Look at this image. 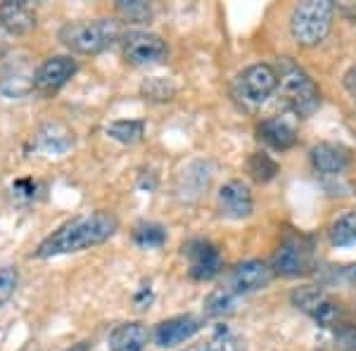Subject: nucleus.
Masks as SVG:
<instances>
[{
  "label": "nucleus",
  "mask_w": 356,
  "mask_h": 351,
  "mask_svg": "<svg viewBox=\"0 0 356 351\" xmlns=\"http://www.w3.org/2000/svg\"><path fill=\"white\" fill-rule=\"evenodd\" d=\"M119 221L110 211H90V214L76 216L72 221L62 223L53 230L41 245L36 247L38 259H50L72 252H83L95 245H102L117 233Z\"/></svg>",
  "instance_id": "f257e3e1"
},
{
  "label": "nucleus",
  "mask_w": 356,
  "mask_h": 351,
  "mask_svg": "<svg viewBox=\"0 0 356 351\" xmlns=\"http://www.w3.org/2000/svg\"><path fill=\"white\" fill-rule=\"evenodd\" d=\"M122 38V24L117 19H90L69 22L60 28V41L72 53L97 55L112 48Z\"/></svg>",
  "instance_id": "f03ea898"
},
{
  "label": "nucleus",
  "mask_w": 356,
  "mask_h": 351,
  "mask_svg": "<svg viewBox=\"0 0 356 351\" xmlns=\"http://www.w3.org/2000/svg\"><path fill=\"white\" fill-rule=\"evenodd\" d=\"M280 95H283L285 105L292 109L300 119H307L318 109L321 105V90L318 85L312 81L302 67H297L290 57L280 60V74H278Z\"/></svg>",
  "instance_id": "7ed1b4c3"
},
{
  "label": "nucleus",
  "mask_w": 356,
  "mask_h": 351,
  "mask_svg": "<svg viewBox=\"0 0 356 351\" xmlns=\"http://www.w3.org/2000/svg\"><path fill=\"white\" fill-rule=\"evenodd\" d=\"M332 15H335V5L330 0H307L300 3L292 10L290 17V31L295 41L300 45H318L328 36L332 26Z\"/></svg>",
  "instance_id": "20e7f679"
},
{
  "label": "nucleus",
  "mask_w": 356,
  "mask_h": 351,
  "mask_svg": "<svg viewBox=\"0 0 356 351\" xmlns=\"http://www.w3.org/2000/svg\"><path fill=\"white\" fill-rule=\"evenodd\" d=\"M314 268V240L309 235H288L271 259V270L278 275H304Z\"/></svg>",
  "instance_id": "39448f33"
},
{
  "label": "nucleus",
  "mask_w": 356,
  "mask_h": 351,
  "mask_svg": "<svg viewBox=\"0 0 356 351\" xmlns=\"http://www.w3.org/2000/svg\"><path fill=\"white\" fill-rule=\"evenodd\" d=\"M278 88V72L271 65L247 67L235 81V95L247 107H259Z\"/></svg>",
  "instance_id": "423d86ee"
},
{
  "label": "nucleus",
  "mask_w": 356,
  "mask_h": 351,
  "mask_svg": "<svg viewBox=\"0 0 356 351\" xmlns=\"http://www.w3.org/2000/svg\"><path fill=\"white\" fill-rule=\"evenodd\" d=\"M292 304L307 316H312L321 327H337L344 323L340 304L318 287H297L292 292Z\"/></svg>",
  "instance_id": "0eeeda50"
},
{
  "label": "nucleus",
  "mask_w": 356,
  "mask_h": 351,
  "mask_svg": "<svg viewBox=\"0 0 356 351\" xmlns=\"http://www.w3.org/2000/svg\"><path fill=\"white\" fill-rule=\"evenodd\" d=\"M169 57V45L152 31H129L124 36V60L134 67L159 65Z\"/></svg>",
  "instance_id": "6e6552de"
},
{
  "label": "nucleus",
  "mask_w": 356,
  "mask_h": 351,
  "mask_svg": "<svg viewBox=\"0 0 356 351\" xmlns=\"http://www.w3.org/2000/svg\"><path fill=\"white\" fill-rule=\"evenodd\" d=\"M183 256L188 261V273L193 280H211L223 268L221 252L216 250V245L202 238H195L183 245Z\"/></svg>",
  "instance_id": "1a4fd4ad"
},
{
  "label": "nucleus",
  "mask_w": 356,
  "mask_h": 351,
  "mask_svg": "<svg viewBox=\"0 0 356 351\" xmlns=\"http://www.w3.org/2000/svg\"><path fill=\"white\" fill-rule=\"evenodd\" d=\"M76 60L69 55H55V57H48L41 67L36 69L33 74V90L43 97H50L55 95L62 85H67L69 79L76 74Z\"/></svg>",
  "instance_id": "9d476101"
},
{
  "label": "nucleus",
  "mask_w": 356,
  "mask_h": 351,
  "mask_svg": "<svg viewBox=\"0 0 356 351\" xmlns=\"http://www.w3.org/2000/svg\"><path fill=\"white\" fill-rule=\"evenodd\" d=\"M273 278V270L261 261H243L238 263L231 273H228L226 280V290H231L235 297H243V295H252L257 290H264Z\"/></svg>",
  "instance_id": "9b49d317"
},
{
  "label": "nucleus",
  "mask_w": 356,
  "mask_h": 351,
  "mask_svg": "<svg viewBox=\"0 0 356 351\" xmlns=\"http://www.w3.org/2000/svg\"><path fill=\"white\" fill-rule=\"evenodd\" d=\"M216 206L219 214L226 218H247L254 211V199H252V190L243 181H228L221 186L219 195H216Z\"/></svg>",
  "instance_id": "f8f14e48"
},
{
  "label": "nucleus",
  "mask_w": 356,
  "mask_h": 351,
  "mask_svg": "<svg viewBox=\"0 0 356 351\" xmlns=\"http://www.w3.org/2000/svg\"><path fill=\"white\" fill-rule=\"evenodd\" d=\"M309 154H312L316 174L323 178H342L352 164V152L342 145H335V142H318Z\"/></svg>",
  "instance_id": "ddd939ff"
},
{
  "label": "nucleus",
  "mask_w": 356,
  "mask_h": 351,
  "mask_svg": "<svg viewBox=\"0 0 356 351\" xmlns=\"http://www.w3.org/2000/svg\"><path fill=\"white\" fill-rule=\"evenodd\" d=\"M200 330H202V320L195 318V316H174V318L162 320L154 327V342L162 349H174L178 344L195 337Z\"/></svg>",
  "instance_id": "4468645a"
},
{
  "label": "nucleus",
  "mask_w": 356,
  "mask_h": 351,
  "mask_svg": "<svg viewBox=\"0 0 356 351\" xmlns=\"http://www.w3.org/2000/svg\"><path fill=\"white\" fill-rule=\"evenodd\" d=\"M36 13L24 0H8L0 3V28L5 33H15V36H24V33L36 28Z\"/></svg>",
  "instance_id": "2eb2a0df"
},
{
  "label": "nucleus",
  "mask_w": 356,
  "mask_h": 351,
  "mask_svg": "<svg viewBox=\"0 0 356 351\" xmlns=\"http://www.w3.org/2000/svg\"><path fill=\"white\" fill-rule=\"evenodd\" d=\"M257 136H259V140L266 142L268 147L280 149V152L290 149L297 142V129L283 117L264 119V122L257 126Z\"/></svg>",
  "instance_id": "dca6fc26"
},
{
  "label": "nucleus",
  "mask_w": 356,
  "mask_h": 351,
  "mask_svg": "<svg viewBox=\"0 0 356 351\" xmlns=\"http://www.w3.org/2000/svg\"><path fill=\"white\" fill-rule=\"evenodd\" d=\"M147 339H150L147 327L140 320H129V323L114 327L107 344H110V351H143Z\"/></svg>",
  "instance_id": "f3484780"
},
{
  "label": "nucleus",
  "mask_w": 356,
  "mask_h": 351,
  "mask_svg": "<svg viewBox=\"0 0 356 351\" xmlns=\"http://www.w3.org/2000/svg\"><path fill=\"white\" fill-rule=\"evenodd\" d=\"M183 351H240V339L233 335L228 325H216L209 335Z\"/></svg>",
  "instance_id": "a211bd4d"
},
{
  "label": "nucleus",
  "mask_w": 356,
  "mask_h": 351,
  "mask_svg": "<svg viewBox=\"0 0 356 351\" xmlns=\"http://www.w3.org/2000/svg\"><path fill=\"white\" fill-rule=\"evenodd\" d=\"M328 238L332 247H354L356 245V211H347L330 223Z\"/></svg>",
  "instance_id": "6ab92c4d"
},
{
  "label": "nucleus",
  "mask_w": 356,
  "mask_h": 351,
  "mask_svg": "<svg viewBox=\"0 0 356 351\" xmlns=\"http://www.w3.org/2000/svg\"><path fill=\"white\" fill-rule=\"evenodd\" d=\"M105 131L112 140L124 142V145H136L145 136V124L140 119H119V122H112Z\"/></svg>",
  "instance_id": "aec40b11"
},
{
  "label": "nucleus",
  "mask_w": 356,
  "mask_h": 351,
  "mask_svg": "<svg viewBox=\"0 0 356 351\" xmlns=\"http://www.w3.org/2000/svg\"><path fill=\"white\" fill-rule=\"evenodd\" d=\"M134 243L140 250H159L166 243V228L152 221H143L134 228Z\"/></svg>",
  "instance_id": "412c9836"
},
{
  "label": "nucleus",
  "mask_w": 356,
  "mask_h": 351,
  "mask_svg": "<svg viewBox=\"0 0 356 351\" xmlns=\"http://www.w3.org/2000/svg\"><path fill=\"white\" fill-rule=\"evenodd\" d=\"M235 304H238V297L231 290H226V287H219V290H214L204 299V313L209 318H219V316L233 313Z\"/></svg>",
  "instance_id": "4be33fe9"
},
{
  "label": "nucleus",
  "mask_w": 356,
  "mask_h": 351,
  "mask_svg": "<svg viewBox=\"0 0 356 351\" xmlns=\"http://www.w3.org/2000/svg\"><path fill=\"white\" fill-rule=\"evenodd\" d=\"M247 174L254 178L257 183H268L278 174V162L264 152H254L247 159Z\"/></svg>",
  "instance_id": "5701e85b"
},
{
  "label": "nucleus",
  "mask_w": 356,
  "mask_h": 351,
  "mask_svg": "<svg viewBox=\"0 0 356 351\" xmlns=\"http://www.w3.org/2000/svg\"><path fill=\"white\" fill-rule=\"evenodd\" d=\"M140 93L145 95V100H154V102H166V100H174L176 95V85L169 81V79L162 76H152L145 79L140 85Z\"/></svg>",
  "instance_id": "b1692460"
},
{
  "label": "nucleus",
  "mask_w": 356,
  "mask_h": 351,
  "mask_svg": "<svg viewBox=\"0 0 356 351\" xmlns=\"http://www.w3.org/2000/svg\"><path fill=\"white\" fill-rule=\"evenodd\" d=\"M117 13L122 15L124 22H131V24H145L152 19V8L143 0H119Z\"/></svg>",
  "instance_id": "393cba45"
},
{
  "label": "nucleus",
  "mask_w": 356,
  "mask_h": 351,
  "mask_svg": "<svg viewBox=\"0 0 356 351\" xmlns=\"http://www.w3.org/2000/svg\"><path fill=\"white\" fill-rule=\"evenodd\" d=\"M17 270L13 266H0V307L10 302L17 290Z\"/></svg>",
  "instance_id": "a878e982"
},
{
  "label": "nucleus",
  "mask_w": 356,
  "mask_h": 351,
  "mask_svg": "<svg viewBox=\"0 0 356 351\" xmlns=\"http://www.w3.org/2000/svg\"><path fill=\"white\" fill-rule=\"evenodd\" d=\"M335 342L340 351H356V325L340 323L335 327Z\"/></svg>",
  "instance_id": "bb28decb"
},
{
  "label": "nucleus",
  "mask_w": 356,
  "mask_h": 351,
  "mask_svg": "<svg viewBox=\"0 0 356 351\" xmlns=\"http://www.w3.org/2000/svg\"><path fill=\"white\" fill-rule=\"evenodd\" d=\"M36 188H38V183H36V181H29V178H22V181H15L13 195H15V197H22V195H24L26 199H33V197H36Z\"/></svg>",
  "instance_id": "cd10ccee"
},
{
  "label": "nucleus",
  "mask_w": 356,
  "mask_h": 351,
  "mask_svg": "<svg viewBox=\"0 0 356 351\" xmlns=\"http://www.w3.org/2000/svg\"><path fill=\"white\" fill-rule=\"evenodd\" d=\"M344 85H347V90H349V95L354 97V102H356V67H352L347 72V76H344Z\"/></svg>",
  "instance_id": "c85d7f7f"
},
{
  "label": "nucleus",
  "mask_w": 356,
  "mask_h": 351,
  "mask_svg": "<svg viewBox=\"0 0 356 351\" xmlns=\"http://www.w3.org/2000/svg\"><path fill=\"white\" fill-rule=\"evenodd\" d=\"M344 275H347V280L352 285H356V263H352V266H347L344 268Z\"/></svg>",
  "instance_id": "c756f323"
},
{
  "label": "nucleus",
  "mask_w": 356,
  "mask_h": 351,
  "mask_svg": "<svg viewBox=\"0 0 356 351\" xmlns=\"http://www.w3.org/2000/svg\"><path fill=\"white\" fill-rule=\"evenodd\" d=\"M69 351H93V344H90V342H79V344H74Z\"/></svg>",
  "instance_id": "7c9ffc66"
},
{
  "label": "nucleus",
  "mask_w": 356,
  "mask_h": 351,
  "mask_svg": "<svg viewBox=\"0 0 356 351\" xmlns=\"http://www.w3.org/2000/svg\"><path fill=\"white\" fill-rule=\"evenodd\" d=\"M5 48H8V43H5V31L0 28V57L5 55Z\"/></svg>",
  "instance_id": "2f4dec72"
}]
</instances>
